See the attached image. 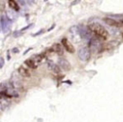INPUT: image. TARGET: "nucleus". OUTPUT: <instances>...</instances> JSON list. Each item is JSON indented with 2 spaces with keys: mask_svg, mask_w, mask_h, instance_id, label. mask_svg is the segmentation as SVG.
<instances>
[{
  "mask_svg": "<svg viewBox=\"0 0 123 122\" xmlns=\"http://www.w3.org/2000/svg\"><path fill=\"white\" fill-rule=\"evenodd\" d=\"M88 28L92 33H94L97 37L102 40H107L109 37V33L105 30V28L101 25L99 23H91L89 24Z\"/></svg>",
  "mask_w": 123,
  "mask_h": 122,
  "instance_id": "f257e3e1",
  "label": "nucleus"
},
{
  "mask_svg": "<svg viewBox=\"0 0 123 122\" xmlns=\"http://www.w3.org/2000/svg\"><path fill=\"white\" fill-rule=\"evenodd\" d=\"M78 56L83 61H87L90 57V49L89 47H82L78 51Z\"/></svg>",
  "mask_w": 123,
  "mask_h": 122,
  "instance_id": "f03ea898",
  "label": "nucleus"
},
{
  "mask_svg": "<svg viewBox=\"0 0 123 122\" xmlns=\"http://www.w3.org/2000/svg\"><path fill=\"white\" fill-rule=\"evenodd\" d=\"M11 26V20L5 15L1 16V28L4 33L8 32L10 30Z\"/></svg>",
  "mask_w": 123,
  "mask_h": 122,
  "instance_id": "7ed1b4c3",
  "label": "nucleus"
},
{
  "mask_svg": "<svg viewBox=\"0 0 123 122\" xmlns=\"http://www.w3.org/2000/svg\"><path fill=\"white\" fill-rule=\"evenodd\" d=\"M62 45L65 48V50L69 53H74L75 51L74 46L72 45V43H70V41L67 39V38H63L62 40Z\"/></svg>",
  "mask_w": 123,
  "mask_h": 122,
  "instance_id": "20e7f679",
  "label": "nucleus"
},
{
  "mask_svg": "<svg viewBox=\"0 0 123 122\" xmlns=\"http://www.w3.org/2000/svg\"><path fill=\"white\" fill-rule=\"evenodd\" d=\"M58 66L62 68V69L65 70V71H69L71 69V64L68 60L64 59V58H59L58 59Z\"/></svg>",
  "mask_w": 123,
  "mask_h": 122,
  "instance_id": "39448f33",
  "label": "nucleus"
},
{
  "mask_svg": "<svg viewBox=\"0 0 123 122\" xmlns=\"http://www.w3.org/2000/svg\"><path fill=\"white\" fill-rule=\"evenodd\" d=\"M91 31L89 30V28H86L84 26H82L80 29L79 30V34L80 36V37L84 38V39H88V38L91 37Z\"/></svg>",
  "mask_w": 123,
  "mask_h": 122,
  "instance_id": "423d86ee",
  "label": "nucleus"
},
{
  "mask_svg": "<svg viewBox=\"0 0 123 122\" xmlns=\"http://www.w3.org/2000/svg\"><path fill=\"white\" fill-rule=\"evenodd\" d=\"M101 46V43L99 41V40H98L97 38H92L91 41H89V48L92 50H99V47Z\"/></svg>",
  "mask_w": 123,
  "mask_h": 122,
  "instance_id": "0eeeda50",
  "label": "nucleus"
},
{
  "mask_svg": "<svg viewBox=\"0 0 123 122\" xmlns=\"http://www.w3.org/2000/svg\"><path fill=\"white\" fill-rule=\"evenodd\" d=\"M47 66L51 71H52L55 73H61V67H60L58 65L53 63L51 61H47Z\"/></svg>",
  "mask_w": 123,
  "mask_h": 122,
  "instance_id": "6e6552de",
  "label": "nucleus"
},
{
  "mask_svg": "<svg viewBox=\"0 0 123 122\" xmlns=\"http://www.w3.org/2000/svg\"><path fill=\"white\" fill-rule=\"evenodd\" d=\"M52 51H55L57 55L59 56H62V55H63V48L59 43H56L52 46Z\"/></svg>",
  "mask_w": 123,
  "mask_h": 122,
  "instance_id": "1a4fd4ad",
  "label": "nucleus"
},
{
  "mask_svg": "<svg viewBox=\"0 0 123 122\" xmlns=\"http://www.w3.org/2000/svg\"><path fill=\"white\" fill-rule=\"evenodd\" d=\"M104 21L107 24L111 26H115V27H121V23L117 22L116 20H114V19H111V18H105Z\"/></svg>",
  "mask_w": 123,
  "mask_h": 122,
  "instance_id": "9d476101",
  "label": "nucleus"
},
{
  "mask_svg": "<svg viewBox=\"0 0 123 122\" xmlns=\"http://www.w3.org/2000/svg\"><path fill=\"white\" fill-rule=\"evenodd\" d=\"M18 72H19V74L22 77H24V78H30V77H31V73L29 72V70L23 67H20L18 69Z\"/></svg>",
  "mask_w": 123,
  "mask_h": 122,
  "instance_id": "9b49d317",
  "label": "nucleus"
},
{
  "mask_svg": "<svg viewBox=\"0 0 123 122\" xmlns=\"http://www.w3.org/2000/svg\"><path fill=\"white\" fill-rule=\"evenodd\" d=\"M9 105V102L7 100V98H4V97H1V101H0V107H1V110H4Z\"/></svg>",
  "mask_w": 123,
  "mask_h": 122,
  "instance_id": "f8f14e48",
  "label": "nucleus"
},
{
  "mask_svg": "<svg viewBox=\"0 0 123 122\" xmlns=\"http://www.w3.org/2000/svg\"><path fill=\"white\" fill-rule=\"evenodd\" d=\"M25 65H27V67H29L30 68H32V69H36L37 67V64H36V62L33 59L26 60L25 61Z\"/></svg>",
  "mask_w": 123,
  "mask_h": 122,
  "instance_id": "ddd939ff",
  "label": "nucleus"
},
{
  "mask_svg": "<svg viewBox=\"0 0 123 122\" xmlns=\"http://www.w3.org/2000/svg\"><path fill=\"white\" fill-rule=\"evenodd\" d=\"M8 3H9V7H10L12 9H14V10H16V11L19 10V6L18 5V4H17L16 1H14V0H9Z\"/></svg>",
  "mask_w": 123,
  "mask_h": 122,
  "instance_id": "4468645a",
  "label": "nucleus"
},
{
  "mask_svg": "<svg viewBox=\"0 0 123 122\" xmlns=\"http://www.w3.org/2000/svg\"><path fill=\"white\" fill-rule=\"evenodd\" d=\"M4 65V60L3 57H0V68H3Z\"/></svg>",
  "mask_w": 123,
  "mask_h": 122,
  "instance_id": "2eb2a0df",
  "label": "nucleus"
},
{
  "mask_svg": "<svg viewBox=\"0 0 123 122\" xmlns=\"http://www.w3.org/2000/svg\"><path fill=\"white\" fill-rule=\"evenodd\" d=\"M31 25H32V24H30V25L26 26V27H24V28H23L22 30H26V29H28V28H30V27H31Z\"/></svg>",
  "mask_w": 123,
  "mask_h": 122,
  "instance_id": "dca6fc26",
  "label": "nucleus"
}]
</instances>
